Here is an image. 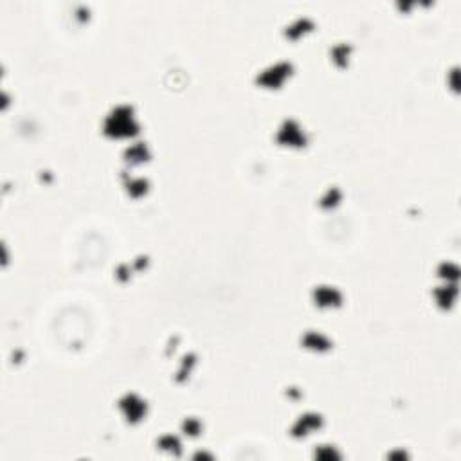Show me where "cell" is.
I'll return each instance as SVG.
<instances>
[{
    "label": "cell",
    "mask_w": 461,
    "mask_h": 461,
    "mask_svg": "<svg viewBox=\"0 0 461 461\" xmlns=\"http://www.w3.org/2000/svg\"><path fill=\"white\" fill-rule=\"evenodd\" d=\"M128 157H130L132 161H142L146 157V150H144V146H134L130 151H128Z\"/></svg>",
    "instance_id": "9"
},
{
    "label": "cell",
    "mask_w": 461,
    "mask_h": 461,
    "mask_svg": "<svg viewBox=\"0 0 461 461\" xmlns=\"http://www.w3.org/2000/svg\"><path fill=\"white\" fill-rule=\"evenodd\" d=\"M319 427H321V418L316 415H308V416H305V418H301L296 423L294 434H296V436H305V434H308V432L314 431V429H319Z\"/></svg>",
    "instance_id": "6"
},
{
    "label": "cell",
    "mask_w": 461,
    "mask_h": 461,
    "mask_svg": "<svg viewBox=\"0 0 461 461\" xmlns=\"http://www.w3.org/2000/svg\"><path fill=\"white\" fill-rule=\"evenodd\" d=\"M303 342H305L306 348H312V350H326L330 346V342L326 341V337L319 335V333H314V331L306 333Z\"/></svg>",
    "instance_id": "7"
},
{
    "label": "cell",
    "mask_w": 461,
    "mask_h": 461,
    "mask_svg": "<svg viewBox=\"0 0 461 461\" xmlns=\"http://www.w3.org/2000/svg\"><path fill=\"white\" fill-rule=\"evenodd\" d=\"M146 191V182L144 181H136L130 184V193L132 195H140Z\"/></svg>",
    "instance_id": "12"
},
{
    "label": "cell",
    "mask_w": 461,
    "mask_h": 461,
    "mask_svg": "<svg viewBox=\"0 0 461 461\" xmlns=\"http://www.w3.org/2000/svg\"><path fill=\"white\" fill-rule=\"evenodd\" d=\"M277 139H279V142H283V144H288V146L305 144V136H303L301 128L296 125V123H294V121H286L285 125L281 126Z\"/></svg>",
    "instance_id": "3"
},
{
    "label": "cell",
    "mask_w": 461,
    "mask_h": 461,
    "mask_svg": "<svg viewBox=\"0 0 461 461\" xmlns=\"http://www.w3.org/2000/svg\"><path fill=\"white\" fill-rule=\"evenodd\" d=\"M333 56H335V61L337 63H341V65H344V58H348V47H344V46H341V47H337L335 50H333Z\"/></svg>",
    "instance_id": "11"
},
{
    "label": "cell",
    "mask_w": 461,
    "mask_h": 461,
    "mask_svg": "<svg viewBox=\"0 0 461 461\" xmlns=\"http://www.w3.org/2000/svg\"><path fill=\"white\" fill-rule=\"evenodd\" d=\"M339 191L337 189H331V191H328V196L326 198H323V206H333L337 200H339Z\"/></svg>",
    "instance_id": "13"
},
{
    "label": "cell",
    "mask_w": 461,
    "mask_h": 461,
    "mask_svg": "<svg viewBox=\"0 0 461 461\" xmlns=\"http://www.w3.org/2000/svg\"><path fill=\"white\" fill-rule=\"evenodd\" d=\"M136 123H134V117H132V112L126 108V106H121L114 114L108 117L106 121L105 130L108 136L114 137H126L136 134Z\"/></svg>",
    "instance_id": "1"
},
{
    "label": "cell",
    "mask_w": 461,
    "mask_h": 461,
    "mask_svg": "<svg viewBox=\"0 0 461 461\" xmlns=\"http://www.w3.org/2000/svg\"><path fill=\"white\" fill-rule=\"evenodd\" d=\"M184 431L187 432V434H191V436H195V434L200 432V423L196 420H187L184 423Z\"/></svg>",
    "instance_id": "10"
},
{
    "label": "cell",
    "mask_w": 461,
    "mask_h": 461,
    "mask_svg": "<svg viewBox=\"0 0 461 461\" xmlns=\"http://www.w3.org/2000/svg\"><path fill=\"white\" fill-rule=\"evenodd\" d=\"M121 409L125 413V416L130 421H139L146 413L144 402L139 400L136 395H126L123 400H121Z\"/></svg>",
    "instance_id": "2"
},
{
    "label": "cell",
    "mask_w": 461,
    "mask_h": 461,
    "mask_svg": "<svg viewBox=\"0 0 461 461\" xmlns=\"http://www.w3.org/2000/svg\"><path fill=\"white\" fill-rule=\"evenodd\" d=\"M314 297H316L319 306H337L341 303V294H339L335 288H328V286L317 288Z\"/></svg>",
    "instance_id": "5"
},
{
    "label": "cell",
    "mask_w": 461,
    "mask_h": 461,
    "mask_svg": "<svg viewBox=\"0 0 461 461\" xmlns=\"http://www.w3.org/2000/svg\"><path fill=\"white\" fill-rule=\"evenodd\" d=\"M161 447L164 449V451L168 452H173V454H181V443H179V440L173 436H164L161 440Z\"/></svg>",
    "instance_id": "8"
},
{
    "label": "cell",
    "mask_w": 461,
    "mask_h": 461,
    "mask_svg": "<svg viewBox=\"0 0 461 461\" xmlns=\"http://www.w3.org/2000/svg\"><path fill=\"white\" fill-rule=\"evenodd\" d=\"M288 74H290V65L279 63V65H274L269 70H265V72L260 76V83L265 87H277L283 83V80H285Z\"/></svg>",
    "instance_id": "4"
},
{
    "label": "cell",
    "mask_w": 461,
    "mask_h": 461,
    "mask_svg": "<svg viewBox=\"0 0 461 461\" xmlns=\"http://www.w3.org/2000/svg\"><path fill=\"white\" fill-rule=\"evenodd\" d=\"M317 458H324V460H331V458H337V452L333 449H326V451L317 452Z\"/></svg>",
    "instance_id": "14"
}]
</instances>
